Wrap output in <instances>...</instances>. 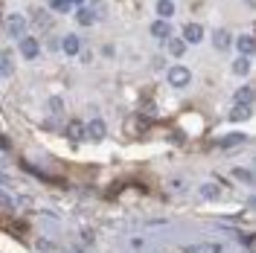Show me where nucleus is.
I'll use <instances>...</instances> for the list:
<instances>
[{
    "instance_id": "nucleus-1",
    "label": "nucleus",
    "mask_w": 256,
    "mask_h": 253,
    "mask_svg": "<svg viewBox=\"0 0 256 253\" xmlns=\"http://www.w3.org/2000/svg\"><path fill=\"white\" fill-rule=\"evenodd\" d=\"M190 82H192V73L186 67H172V70H169V84H172V88H186Z\"/></svg>"
},
{
    "instance_id": "nucleus-2",
    "label": "nucleus",
    "mask_w": 256,
    "mask_h": 253,
    "mask_svg": "<svg viewBox=\"0 0 256 253\" xmlns=\"http://www.w3.org/2000/svg\"><path fill=\"white\" fill-rule=\"evenodd\" d=\"M64 134H67L73 142H82V140H88V126H82L79 120H73V122H67Z\"/></svg>"
},
{
    "instance_id": "nucleus-3",
    "label": "nucleus",
    "mask_w": 256,
    "mask_h": 253,
    "mask_svg": "<svg viewBox=\"0 0 256 253\" xmlns=\"http://www.w3.org/2000/svg\"><path fill=\"white\" fill-rule=\"evenodd\" d=\"M6 30H9V35H15V38H26V35H24V32H26V18L12 15L9 24H6Z\"/></svg>"
},
{
    "instance_id": "nucleus-4",
    "label": "nucleus",
    "mask_w": 256,
    "mask_h": 253,
    "mask_svg": "<svg viewBox=\"0 0 256 253\" xmlns=\"http://www.w3.org/2000/svg\"><path fill=\"white\" fill-rule=\"evenodd\" d=\"M38 52H41V47H38L35 38H20V56L24 58H35Z\"/></svg>"
},
{
    "instance_id": "nucleus-5",
    "label": "nucleus",
    "mask_w": 256,
    "mask_h": 253,
    "mask_svg": "<svg viewBox=\"0 0 256 253\" xmlns=\"http://www.w3.org/2000/svg\"><path fill=\"white\" fill-rule=\"evenodd\" d=\"M105 134H108L105 122H102V120H90V126H88V137L99 142V140H105Z\"/></svg>"
},
{
    "instance_id": "nucleus-6",
    "label": "nucleus",
    "mask_w": 256,
    "mask_h": 253,
    "mask_svg": "<svg viewBox=\"0 0 256 253\" xmlns=\"http://www.w3.org/2000/svg\"><path fill=\"white\" fill-rule=\"evenodd\" d=\"M184 38H186V44H198V41L204 38V30H201L198 24H186V26H184Z\"/></svg>"
},
{
    "instance_id": "nucleus-7",
    "label": "nucleus",
    "mask_w": 256,
    "mask_h": 253,
    "mask_svg": "<svg viewBox=\"0 0 256 253\" xmlns=\"http://www.w3.org/2000/svg\"><path fill=\"white\" fill-rule=\"evenodd\" d=\"M256 102V90H250V88H239L236 90V105H250L254 108Z\"/></svg>"
},
{
    "instance_id": "nucleus-8",
    "label": "nucleus",
    "mask_w": 256,
    "mask_h": 253,
    "mask_svg": "<svg viewBox=\"0 0 256 253\" xmlns=\"http://www.w3.org/2000/svg\"><path fill=\"white\" fill-rule=\"evenodd\" d=\"M236 47H239L242 56H250V52H256V38H250V35H242L239 41H236Z\"/></svg>"
},
{
    "instance_id": "nucleus-9",
    "label": "nucleus",
    "mask_w": 256,
    "mask_h": 253,
    "mask_svg": "<svg viewBox=\"0 0 256 253\" xmlns=\"http://www.w3.org/2000/svg\"><path fill=\"white\" fill-rule=\"evenodd\" d=\"M62 50L67 52V56H76V52L82 50V41L76 38V35H67V38L62 41Z\"/></svg>"
},
{
    "instance_id": "nucleus-10",
    "label": "nucleus",
    "mask_w": 256,
    "mask_h": 253,
    "mask_svg": "<svg viewBox=\"0 0 256 253\" xmlns=\"http://www.w3.org/2000/svg\"><path fill=\"white\" fill-rule=\"evenodd\" d=\"M250 114H254V108H250V105H233V111H230V120H236V122H244Z\"/></svg>"
},
{
    "instance_id": "nucleus-11",
    "label": "nucleus",
    "mask_w": 256,
    "mask_h": 253,
    "mask_svg": "<svg viewBox=\"0 0 256 253\" xmlns=\"http://www.w3.org/2000/svg\"><path fill=\"white\" fill-rule=\"evenodd\" d=\"M233 73H236V76H248V73H250V62H248V56H242V58L233 62Z\"/></svg>"
},
{
    "instance_id": "nucleus-12",
    "label": "nucleus",
    "mask_w": 256,
    "mask_h": 253,
    "mask_svg": "<svg viewBox=\"0 0 256 253\" xmlns=\"http://www.w3.org/2000/svg\"><path fill=\"white\" fill-rule=\"evenodd\" d=\"M169 32H172L169 20H158V24L152 26V35H154V38H169Z\"/></svg>"
},
{
    "instance_id": "nucleus-13",
    "label": "nucleus",
    "mask_w": 256,
    "mask_h": 253,
    "mask_svg": "<svg viewBox=\"0 0 256 253\" xmlns=\"http://www.w3.org/2000/svg\"><path fill=\"white\" fill-rule=\"evenodd\" d=\"M212 41H216V47H218V50H230V32L218 30L216 35H212Z\"/></svg>"
},
{
    "instance_id": "nucleus-14",
    "label": "nucleus",
    "mask_w": 256,
    "mask_h": 253,
    "mask_svg": "<svg viewBox=\"0 0 256 253\" xmlns=\"http://www.w3.org/2000/svg\"><path fill=\"white\" fill-rule=\"evenodd\" d=\"M172 12H175V3H172V0H158V15L160 18H172Z\"/></svg>"
},
{
    "instance_id": "nucleus-15",
    "label": "nucleus",
    "mask_w": 256,
    "mask_h": 253,
    "mask_svg": "<svg viewBox=\"0 0 256 253\" xmlns=\"http://www.w3.org/2000/svg\"><path fill=\"white\" fill-rule=\"evenodd\" d=\"M239 142H244V134H230V137H224L218 146H222V148H230V146H239Z\"/></svg>"
},
{
    "instance_id": "nucleus-16",
    "label": "nucleus",
    "mask_w": 256,
    "mask_h": 253,
    "mask_svg": "<svg viewBox=\"0 0 256 253\" xmlns=\"http://www.w3.org/2000/svg\"><path fill=\"white\" fill-rule=\"evenodd\" d=\"M79 24H84V26L96 24V12H90V9H79Z\"/></svg>"
},
{
    "instance_id": "nucleus-17",
    "label": "nucleus",
    "mask_w": 256,
    "mask_h": 253,
    "mask_svg": "<svg viewBox=\"0 0 256 253\" xmlns=\"http://www.w3.org/2000/svg\"><path fill=\"white\" fill-rule=\"evenodd\" d=\"M50 6H52L56 12H70V9H73V3H70V0H50Z\"/></svg>"
},
{
    "instance_id": "nucleus-18",
    "label": "nucleus",
    "mask_w": 256,
    "mask_h": 253,
    "mask_svg": "<svg viewBox=\"0 0 256 253\" xmlns=\"http://www.w3.org/2000/svg\"><path fill=\"white\" fill-rule=\"evenodd\" d=\"M184 50H186L184 41H169V52H172V56H184Z\"/></svg>"
},
{
    "instance_id": "nucleus-19",
    "label": "nucleus",
    "mask_w": 256,
    "mask_h": 253,
    "mask_svg": "<svg viewBox=\"0 0 256 253\" xmlns=\"http://www.w3.org/2000/svg\"><path fill=\"white\" fill-rule=\"evenodd\" d=\"M201 195H204V198H216V195H218V186H216V184H204V186H201Z\"/></svg>"
},
{
    "instance_id": "nucleus-20",
    "label": "nucleus",
    "mask_w": 256,
    "mask_h": 253,
    "mask_svg": "<svg viewBox=\"0 0 256 253\" xmlns=\"http://www.w3.org/2000/svg\"><path fill=\"white\" fill-rule=\"evenodd\" d=\"M3 76H12V56L3 52Z\"/></svg>"
},
{
    "instance_id": "nucleus-21",
    "label": "nucleus",
    "mask_w": 256,
    "mask_h": 253,
    "mask_svg": "<svg viewBox=\"0 0 256 253\" xmlns=\"http://www.w3.org/2000/svg\"><path fill=\"white\" fill-rule=\"evenodd\" d=\"M233 178H239V180H248V184H256V180H254V174H250V172H244V169H236V172H233Z\"/></svg>"
},
{
    "instance_id": "nucleus-22",
    "label": "nucleus",
    "mask_w": 256,
    "mask_h": 253,
    "mask_svg": "<svg viewBox=\"0 0 256 253\" xmlns=\"http://www.w3.org/2000/svg\"><path fill=\"white\" fill-rule=\"evenodd\" d=\"M3 210H6V212H9V210H12V198H9V195H6V192H3Z\"/></svg>"
},
{
    "instance_id": "nucleus-23",
    "label": "nucleus",
    "mask_w": 256,
    "mask_h": 253,
    "mask_svg": "<svg viewBox=\"0 0 256 253\" xmlns=\"http://www.w3.org/2000/svg\"><path fill=\"white\" fill-rule=\"evenodd\" d=\"M248 244H250V250L256 253V236H250V242H248Z\"/></svg>"
},
{
    "instance_id": "nucleus-24",
    "label": "nucleus",
    "mask_w": 256,
    "mask_h": 253,
    "mask_svg": "<svg viewBox=\"0 0 256 253\" xmlns=\"http://www.w3.org/2000/svg\"><path fill=\"white\" fill-rule=\"evenodd\" d=\"M248 3H250V6H256V0H248Z\"/></svg>"
},
{
    "instance_id": "nucleus-25",
    "label": "nucleus",
    "mask_w": 256,
    "mask_h": 253,
    "mask_svg": "<svg viewBox=\"0 0 256 253\" xmlns=\"http://www.w3.org/2000/svg\"><path fill=\"white\" fill-rule=\"evenodd\" d=\"M250 206H254V210H256V201H250Z\"/></svg>"
},
{
    "instance_id": "nucleus-26",
    "label": "nucleus",
    "mask_w": 256,
    "mask_h": 253,
    "mask_svg": "<svg viewBox=\"0 0 256 253\" xmlns=\"http://www.w3.org/2000/svg\"><path fill=\"white\" fill-rule=\"evenodd\" d=\"M70 3H82V0H70Z\"/></svg>"
}]
</instances>
